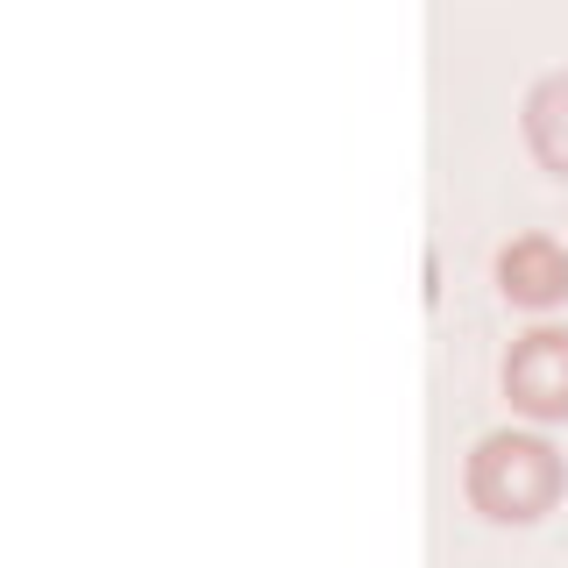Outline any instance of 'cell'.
Segmentation results:
<instances>
[{"label": "cell", "mask_w": 568, "mask_h": 568, "mask_svg": "<svg viewBox=\"0 0 568 568\" xmlns=\"http://www.w3.org/2000/svg\"><path fill=\"white\" fill-rule=\"evenodd\" d=\"M462 497L490 526H540L568 497V462L547 426H497L462 462Z\"/></svg>", "instance_id": "cell-1"}, {"label": "cell", "mask_w": 568, "mask_h": 568, "mask_svg": "<svg viewBox=\"0 0 568 568\" xmlns=\"http://www.w3.org/2000/svg\"><path fill=\"white\" fill-rule=\"evenodd\" d=\"M497 390L526 426H561L568 419V327L540 320L497 363Z\"/></svg>", "instance_id": "cell-2"}, {"label": "cell", "mask_w": 568, "mask_h": 568, "mask_svg": "<svg viewBox=\"0 0 568 568\" xmlns=\"http://www.w3.org/2000/svg\"><path fill=\"white\" fill-rule=\"evenodd\" d=\"M490 277H497V298L519 306V313L568 306V248L555 235H540V227H532V235H511L505 248H497Z\"/></svg>", "instance_id": "cell-3"}, {"label": "cell", "mask_w": 568, "mask_h": 568, "mask_svg": "<svg viewBox=\"0 0 568 568\" xmlns=\"http://www.w3.org/2000/svg\"><path fill=\"white\" fill-rule=\"evenodd\" d=\"M519 135H526L532 164H540L547 178H568V64L526 85V100H519Z\"/></svg>", "instance_id": "cell-4"}]
</instances>
